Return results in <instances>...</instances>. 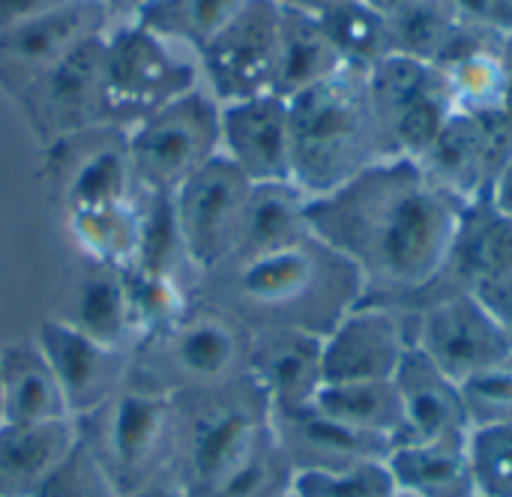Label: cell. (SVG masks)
Returning <instances> with one entry per match:
<instances>
[{
	"label": "cell",
	"instance_id": "obj_48",
	"mask_svg": "<svg viewBox=\"0 0 512 497\" xmlns=\"http://www.w3.org/2000/svg\"><path fill=\"white\" fill-rule=\"evenodd\" d=\"M150 0H102L111 24H123V21H132Z\"/></svg>",
	"mask_w": 512,
	"mask_h": 497
},
{
	"label": "cell",
	"instance_id": "obj_23",
	"mask_svg": "<svg viewBox=\"0 0 512 497\" xmlns=\"http://www.w3.org/2000/svg\"><path fill=\"white\" fill-rule=\"evenodd\" d=\"M507 273H512V216L498 210L486 195L462 210L456 246L435 291H468L483 279ZM435 291L429 297H435Z\"/></svg>",
	"mask_w": 512,
	"mask_h": 497
},
{
	"label": "cell",
	"instance_id": "obj_2",
	"mask_svg": "<svg viewBox=\"0 0 512 497\" xmlns=\"http://www.w3.org/2000/svg\"><path fill=\"white\" fill-rule=\"evenodd\" d=\"M219 279V309L234 315L249 333L306 330L327 336L342 315L363 303L357 270L315 234L249 261L210 273Z\"/></svg>",
	"mask_w": 512,
	"mask_h": 497
},
{
	"label": "cell",
	"instance_id": "obj_8",
	"mask_svg": "<svg viewBox=\"0 0 512 497\" xmlns=\"http://www.w3.org/2000/svg\"><path fill=\"white\" fill-rule=\"evenodd\" d=\"M219 111L222 105L207 87H195L126 129L135 186L174 195L198 168L216 159L222 153Z\"/></svg>",
	"mask_w": 512,
	"mask_h": 497
},
{
	"label": "cell",
	"instance_id": "obj_9",
	"mask_svg": "<svg viewBox=\"0 0 512 497\" xmlns=\"http://www.w3.org/2000/svg\"><path fill=\"white\" fill-rule=\"evenodd\" d=\"M369 78V102L384 156L420 159L453 117L447 78L438 66L390 54Z\"/></svg>",
	"mask_w": 512,
	"mask_h": 497
},
{
	"label": "cell",
	"instance_id": "obj_15",
	"mask_svg": "<svg viewBox=\"0 0 512 497\" xmlns=\"http://www.w3.org/2000/svg\"><path fill=\"white\" fill-rule=\"evenodd\" d=\"M411 345L405 309L357 303L324 336V384L393 381Z\"/></svg>",
	"mask_w": 512,
	"mask_h": 497
},
{
	"label": "cell",
	"instance_id": "obj_36",
	"mask_svg": "<svg viewBox=\"0 0 512 497\" xmlns=\"http://www.w3.org/2000/svg\"><path fill=\"white\" fill-rule=\"evenodd\" d=\"M318 18L348 69L369 72L393 54L390 18L378 12L369 0L336 6Z\"/></svg>",
	"mask_w": 512,
	"mask_h": 497
},
{
	"label": "cell",
	"instance_id": "obj_27",
	"mask_svg": "<svg viewBox=\"0 0 512 497\" xmlns=\"http://www.w3.org/2000/svg\"><path fill=\"white\" fill-rule=\"evenodd\" d=\"M387 18H390L393 54H405V57L432 63L438 69L474 45L504 42V39H495L489 33H480L462 24L447 6V0H417Z\"/></svg>",
	"mask_w": 512,
	"mask_h": 497
},
{
	"label": "cell",
	"instance_id": "obj_34",
	"mask_svg": "<svg viewBox=\"0 0 512 497\" xmlns=\"http://www.w3.org/2000/svg\"><path fill=\"white\" fill-rule=\"evenodd\" d=\"M243 3L246 0H150L132 21L198 57Z\"/></svg>",
	"mask_w": 512,
	"mask_h": 497
},
{
	"label": "cell",
	"instance_id": "obj_51",
	"mask_svg": "<svg viewBox=\"0 0 512 497\" xmlns=\"http://www.w3.org/2000/svg\"><path fill=\"white\" fill-rule=\"evenodd\" d=\"M378 12H384V15H393V12H399V9H405V6H411V3H417V0H369Z\"/></svg>",
	"mask_w": 512,
	"mask_h": 497
},
{
	"label": "cell",
	"instance_id": "obj_43",
	"mask_svg": "<svg viewBox=\"0 0 512 497\" xmlns=\"http://www.w3.org/2000/svg\"><path fill=\"white\" fill-rule=\"evenodd\" d=\"M447 6L471 30L489 33L495 39L512 36V0H447Z\"/></svg>",
	"mask_w": 512,
	"mask_h": 497
},
{
	"label": "cell",
	"instance_id": "obj_29",
	"mask_svg": "<svg viewBox=\"0 0 512 497\" xmlns=\"http://www.w3.org/2000/svg\"><path fill=\"white\" fill-rule=\"evenodd\" d=\"M387 471L408 497H477L465 444H396Z\"/></svg>",
	"mask_w": 512,
	"mask_h": 497
},
{
	"label": "cell",
	"instance_id": "obj_19",
	"mask_svg": "<svg viewBox=\"0 0 512 497\" xmlns=\"http://www.w3.org/2000/svg\"><path fill=\"white\" fill-rule=\"evenodd\" d=\"M249 375L270 417L303 411L324 387V336L306 330H258L249 342Z\"/></svg>",
	"mask_w": 512,
	"mask_h": 497
},
{
	"label": "cell",
	"instance_id": "obj_31",
	"mask_svg": "<svg viewBox=\"0 0 512 497\" xmlns=\"http://www.w3.org/2000/svg\"><path fill=\"white\" fill-rule=\"evenodd\" d=\"M324 417L396 444L402 438V402L396 381H342L324 384L312 402Z\"/></svg>",
	"mask_w": 512,
	"mask_h": 497
},
{
	"label": "cell",
	"instance_id": "obj_10",
	"mask_svg": "<svg viewBox=\"0 0 512 497\" xmlns=\"http://www.w3.org/2000/svg\"><path fill=\"white\" fill-rule=\"evenodd\" d=\"M411 312L414 348L456 384L512 357V342L471 291H441Z\"/></svg>",
	"mask_w": 512,
	"mask_h": 497
},
{
	"label": "cell",
	"instance_id": "obj_11",
	"mask_svg": "<svg viewBox=\"0 0 512 497\" xmlns=\"http://www.w3.org/2000/svg\"><path fill=\"white\" fill-rule=\"evenodd\" d=\"M249 192L243 171L219 153L171 195L195 276H210L231 261Z\"/></svg>",
	"mask_w": 512,
	"mask_h": 497
},
{
	"label": "cell",
	"instance_id": "obj_24",
	"mask_svg": "<svg viewBox=\"0 0 512 497\" xmlns=\"http://www.w3.org/2000/svg\"><path fill=\"white\" fill-rule=\"evenodd\" d=\"M78 444L75 420L0 426V497H33Z\"/></svg>",
	"mask_w": 512,
	"mask_h": 497
},
{
	"label": "cell",
	"instance_id": "obj_25",
	"mask_svg": "<svg viewBox=\"0 0 512 497\" xmlns=\"http://www.w3.org/2000/svg\"><path fill=\"white\" fill-rule=\"evenodd\" d=\"M342 69L345 63L321 18L279 0V51L273 93L282 99H294Z\"/></svg>",
	"mask_w": 512,
	"mask_h": 497
},
{
	"label": "cell",
	"instance_id": "obj_1",
	"mask_svg": "<svg viewBox=\"0 0 512 497\" xmlns=\"http://www.w3.org/2000/svg\"><path fill=\"white\" fill-rule=\"evenodd\" d=\"M462 210L414 159L384 156L330 195L309 198V228L357 270L363 303L408 312L438 288Z\"/></svg>",
	"mask_w": 512,
	"mask_h": 497
},
{
	"label": "cell",
	"instance_id": "obj_4",
	"mask_svg": "<svg viewBox=\"0 0 512 497\" xmlns=\"http://www.w3.org/2000/svg\"><path fill=\"white\" fill-rule=\"evenodd\" d=\"M171 474L189 497L210 495L273 432L270 405L252 375L174 396Z\"/></svg>",
	"mask_w": 512,
	"mask_h": 497
},
{
	"label": "cell",
	"instance_id": "obj_41",
	"mask_svg": "<svg viewBox=\"0 0 512 497\" xmlns=\"http://www.w3.org/2000/svg\"><path fill=\"white\" fill-rule=\"evenodd\" d=\"M33 497H120V492L114 489L96 456L78 438L72 453L57 465V471L39 486Z\"/></svg>",
	"mask_w": 512,
	"mask_h": 497
},
{
	"label": "cell",
	"instance_id": "obj_14",
	"mask_svg": "<svg viewBox=\"0 0 512 497\" xmlns=\"http://www.w3.org/2000/svg\"><path fill=\"white\" fill-rule=\"evenodd\" d=\"M102 51L105 33L90 36L15 93L42 138L57 144L69 135L105 126Z\"/></svg>",
	"mask_w": 512,
	"mask_h": 497
},
{
	"label": "cell",
	"instance_id": "obj_22",
	"mask_svg": "<svg viewBox=\"0 0 512 497\" xmlns=\"http://www.w3.org/2000/svg\"><path fill=\"white\" fill-rule=\"evenodd\" d=\"M270 423L294 471H333V468H351L360 462H384L393 450V444L354 432L324 417L312 405L294 414L270 417Z\"/></svg>",
	"mask_w": 512,
	"mask_h": 497
},
{
	"label": "cell",
	"instance_id": "obj_16",
	"mask_svg": "<svg viewBox=\"0 0 512 497\" xmlns=\"http://www.w3.org/2000/svg\"><path fill=\"white\" fill-rule=\"evenodd\" d=\"M33 342L54 372L72 420L99 411L129 381L132 354L99 345L66 318L42 321Z\"/></svg>",
	"mask_w": 512,
	"mask_h": 497
},
{
	"label": "cell",
	"instance_id": "obj_52",
	"mask_svg": "<svg viewBox=\"0 0 512 497\" xmlns=\"http://www.w3.org/2000/svg\"><path fill=\"white\" fill-rule=\"evenodd\" d=\"M6 423V402H3V375H0V426Z\"/></svg>",
	"mask_w": 512,
	"mask_h": 497
},
{
	"label": "cell",
	"instance_id": "obj_12",
	"mask_svg": "<svg viewBox=\"0 0 512 497\" xmlns=\"http://www.w3.org/2000/svg\"><path fill=\"white\" fill-rule=\"evenodd\" d=\"M279 51V0H246L240 12L198 51L207 93L219 102H240L273 93Z\"/></svg>",
	"mask_w": 512,
	"mask_h": 497
},
{
	"label": "cell",
	"instance_id": "obj_26",
	"mask_svg": "<svg viewBox=\"0 0 512 497\" xmlns=\"http://www.w3.org/2000/svg\"><path fill=\"white\" fill-rule=\"evenodd\" d=\"M312 237L309 198L294 183H258L249 192L237 246L228 264L261 258Z\"/></svg>",
	"mask_w": 512,
	"mask_h": 497
},
{
	"label": "cell",
	"instance_id": "obj_49",
	"mask_svg": "<svg viewBox=\"0 0 512 497\" xmlns=\"http://www.w3.org/2000/svg\"><path fill=\"white\" fill-rule=\"evenodd\" d=\"M282 3H291V6L306 9V12H312V15H324V12H330V9H336V6L357 3V0H282Z\"/></svg>",
	"mask_w": 512,
	"mask_h": 497
},
{
	"label": "cell",
	"instance_id": "obj_18",
	"mask_svg": "<svg viewBox=\"0 0 512 497\" xmlns=\"http://www.w3.org/2000/svg\"><path fill=\"white\" fill-rule=\"evenodd\" d=\"M222 156L258 183H291V114L276 93L228 102L219 111Z\"/></svg>",
	"mask_w": 512,
	"mask_h": 497
},
{
	"label": "cell",
	"instance_id": "obj_37",
	"mask_svg": "<svg viewBox=\"0 0 512 497\" xmlns=\"http://www.w3.org/2000/svg\"><path fill=\"white\" fill-rule=\"evenodd\" d=\"M120 282L126 291L132 321L141 333V342L174 327L189 309L186 285L171 276H162V273L132 264L126 270H120Z\"/></svg>",
	"mask_w": 512,
	"mask_h": 497
},
{
	"label": "cell",
	"instance_id": "obj_39",
	"mask_svg": "<svg viewBox=\"0 0 512 497\" xmlns=\"http://www.w3.org/2000/svg\"><path fill=\"white\" fill-rule=\"evenodd\" d=\"M465 450L477 497H512V423L474 426Z\"/></svg>",
	"mask_w": 512,
	"mask_h": 497
},
{
	"label": "cell",
	"instance_id": "obj_13",
	"mask_svg": "<svg viewBox=\"0 0 512 497\" xmlns=\"http://www.w3.org/2000/svg\"><path fill=\"white\" fill-rule=\"evenodd\" d=\"M512 156V123L498 114H453L432 147L414 159L420 171L456 204L486 198Z\"/></svg>",
	"mask_w": 512,
	"mask_h": 497
},
{
	"label": "cell",
	"instance_id": "obj_44",
	"mask_svg": "<svg viewBox=\"0 0 512 497\" xmlns=\"http://www.w3.org/2000/svg\"><path fill=\"white\" fill-rule=\"evenodd\" d=\"M468 291L483 303V309L495 318V324L504 330V336L512 342V273L495 276V279H483Z\"/></svg>",
	"mask_w": 512,
	"mask_h": 497
},
{
	"label": "cell",
	"instance_id": "obj_17",
	"mask_svg": "<svg viewBox=\"0 0 512 497\" xmlns=\"http://www.w3.org/2000/svg\"><path fill=\"white\" fill-rule=\"evenodd\" d=\"M111 27L102 0H63L60 6L0 30V84L15 96L72 48Z\"/></svg>",
	"mask_w": 512,
	"mask_h": 497
},
{
	"label": "cell",
	"instance_id": "obj_33",
	"mask_svg": "<svg viewBox=\"0 0 512 497\" xmlns=\"http://www.w3.org/2000/svg\"><path fill=\"white\" fill-rule=\"evenodd\" d=\"M69 234L75 246L90 258V264L126 270L138 255V204L120 201L90 210L66 213Z\"/></svg>",
	"mask_w": 512,
	"mask_h": 497
},
{
	"label": "cell",
	"instance_id": "obj_20",
	"mask_svg": "<svg viewBox=\"0 0 512 497\" xmlns=\"http://www.w3.org/2000/svg\"><path fill=\"white\" fill-rule=\"evenodd\" d=\"M57 144L66 153L60 171V192H63L66 213L135 198L138 186L132 174L126 129L96 126L69 135Z\"/></svg>",
	"mask_w": 512,
	"mask_h": 497
},
{
	"label": "cell",
	"instance_id": "obj_50",
	"mask_svg": "<svg viewBox=\"0 0 512 497\" xmlns=\"http://www.w3.org/2000/svg\"><path fill=\"white\" fill-rule=\"evenodd\" d=\"M504 60H507V72H510V90H507V105H504V114L512 123V36L504 39Z\"/></svg>",
	"mask_w": 512,
	"mask_h": 497
},
{
	"label": "cell",
	"instance_id": "obj_6",
	"mask_svg": "<svg viewBox=\"0 0 512 497\" xmlns=\"http://www.w3.org/2000/svg\"><path fill=\"white\" fill-rule=\"evenodd\" d=\"M174 408L171 393L129 375L99 411L75 420L78 438L120 495L171 468Z\"/></svg>",
	"mask_w": 512,
	"mask_h": 497
},
{
	"label": "cell",
	"instance_id": "obj_7",
	"mask_svg": "<svg viewBox=\"0 0 512 497\" xmlns=\"http://www.w3.org/2000/svg\"><path fill=\"white\" fill-rule=\"evenodd\" d=\"M198 63L138 21L111 24L102 51L105 126L132 129L198 87Z\"/></svg>",
	"mask_w": 512,
	"mask_h": 497
},
{
	"label": "cell",
	"instance_id": "obj_42",
	"mask_svg": "<svg viewBox=\"0 0 512 497\" xmlns=\"http://www.w3.org/2000/svg\"><path fill=\"white\" fill-rule=\"evenodd\" d=\"M471 426L512 423V357L462 384Z\"/></svg>",
	"mask_w": 512,
	"mask_h": 497
},
{
	"label": "cell",
	"instance_id": "obj_28",
	"mask_svg": "<svg viewBox=\"0 0 512 497\" xmlns=\"http://www.w3.org/2000/svg\"><path fill=\"white\" fill-rule=\"evenodd\" d=\"M6 423H57L72 420L66 399L57 387L36 342H12L0 348Z\"/></svg>",
	"mask_w": 512,
	"mask_h": 497
},
{
	"label": "cell",
	"instance_id": "obj_21",
	"mask_svg": "<svg viewBox=\"0 0 512 497\" xmlns=\"http://www.w3.org/2000/svg\"><path fill=\"white\" fill-rule=\"evenodd\" d=\"M393 381L402 402V438L396 444H468L474 426L462 384L447 378L420 348H408Z\"/></svg>",
	"mask_w": 512,
	"mask_h": 497
},
{
	"label": "cell",
	"instance_id": "obj_5",
	"mask_svg": "<svg viewBox=\"0 0 512 497\" xmlns=\"http://www.w3.org/2000/svg\"><path fill=\"white\" fill-rule=\"evenodd\" d=\"M252 333L225 309L204 306L144 339L132 354V378L171 396L225 387L249 375Z\"/></svg>",
	"mask_w": 512,
	"mask_h": 497
},
{
	"label": "cell",
	"instance_id": "obj_45",
	"mask_svg": "<svg viewBox=\"0 0 512 497\" xmlns=\"http://www.w3.org/2000/svg\"><path fill=\"white\" fill-rule=\"evenodd\" d=\"M63 0H0V30L15 27L21 21H30L54 6H60Z\"/></svg>",
	"mask_w": 512,
	"mask_h": 497
},
{
	"label": "cell",
	"instance_id": "obj_35",
	"mask_svg": "<svg viewBox=\"0 0 512 497\" xmlns=\"http://www.w3.org/2000/svg\"><path fill=\"white\" fill-rule=\"evenodd\" d=\"M138 204V255L135 267L171 276L186 285V273H192L183 231L177 222L174 198L165 192H135ZM195 276V273H192Z\"/></svg>",
	"mask_w": 512,
	"mask_h": 497
},
{
	"label": "cell",
	"instance_id": "obj_46",
	"mask_svg": "<svg viewBox=\"0 0 512 497\" xmlns=\"http://www.w3.org/2000/svg\"><path fill=\"white\" fill-rule=\"evenodd\" d=\"M120 497H189V495H186V489L177 483V477H174L171 471H165V474L153 477L150 483H144V486H138V489H132V492H126V495H120Z\"/></svg>",
	"mask_w": 512,
	"mask_h": 497
},
{
	"label": "cell",
	"instance_id": "obj_53",
	"mask_svg": "<svg viewBox=\"0 0 512 497\" xmlns=\"http://www.w3.org/2000/svg\"><path fill=\"white\" fill-rule=\"evenodd\" d=\"M390 497H408V495H402V492H393V495Z\"/></svg>",
	"mask_w": 512,
	"mask_h": 497
},
{
	"label": "cell",
	"instance_id": "obj_32",
	"mask_svg": "<svg viewBox=\"0 0 512 497\" xmlns=\"http://www.w3.org/2000/svg\"><path fill=\"white\" fill-rule=\"evenodd\" d=\"M453 114H498L507 105L510 72L504 60V42H483L441 66Z\"/></svg>",
	"mask_w": 512,
	"mask_h": 497
},
{
	"label": "cell",
	"instance_id": "obj_40",
	"mask_svg": "<svg viewBox=\"0 0 512 497\" xmlns=\"http://www.w3.org/2000/svg\"><path fill=\"white\" fill-rule=\"evenodd\" d=\"M393 492L387 459L333 471H294L291 483V497H390Z\"/></svg>",
	"mask_w": 512,
	"mask_h": 497
},
{
	"label": "cell",
	"instance_id": "obj_38",
	"mask_svg": "<svg viewBox=\"0 0 512 497\" xmlns=\"http://www.w3.org/2000/svg\"><path fill=\"white\" fill-rule=\"evenodd\" d=\"M294 465L270 432L267 441L204 497H291Z\"/></svg>",
	"mask_w": 512,
	"mask_h": 497
},
{
	"label": "cell",
	"instance_id": "obj_30",
	"mask_svg": "<svg viewBox=\"0 0 512 497\" xmlns=\"http://www.w3.org/2000/svg\"><path fill=\"white\" fill-rule=\"evenodd\" d=\"M66 321L99 345L123 354H135V348L141 345V333L132 321L120 270L111 267L93 264V270L75 288L72 315Z\"/></svg>",
	"mask_w": 512,
	"mask_h": 497
},
{
	"label": "cell",
	"instance_id": "obj_47",
	"mask_svg": "<svg viewBox=\"0 0 512 497\" xmlns=\"http://www.w3.org/2000/svg\"><path fill=\"white\" fill-rule=\"evenodd\" d=\"M489 198H492V204H495L498 210H504V213H510L512 216V156L510 162L501 168V174H498V180H495Z\"/></svg>",
	"mask_w": 512,
	"mask_h": 497
},
{
	"label": "cell",
	"instance_id": "obj_3",
	"mask_svg": "<svg viewBox=\"0 0 512 497\" xmlns=\"http://www.w3.org/2000/svg\"><path fill=\"white\" fill-rule=\"evenodd\" d=\"M291 114V183L306 198L330 195L351 177L384 159L369 78L342 69L333 78L288 99Z\"/></svg>",
	"mask_w": 512,
	"mask_h": 497
}]
</instances>
